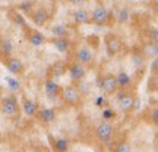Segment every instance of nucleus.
<instances>
[{"label":"nucleus","instance_id":"f257e3e1","mask_svg":"<svg viewBox=\"0 0 158 152\" xmlns=\"http://www.w3.org/2000/svg\"><path fill=\"white\" fill-rule=\"evenodd\" d=\"M95 137L101 143H109L111 139H113V134H114V125L111 122H99L97 127H95Z\"/></svg>","mask_w":158,"mask_h":152},{"label":"nucleus","instance_id":"f03ea898","mask_svg":"<svg viewBox=\"0 0 158 152\" xmlns=\"http://www.w3.org/2000/svg\"><path fill=\"white\" fill-rule=\"evenodd\" d=\"M60 98L63 101V104L69 105V107H75L81 101V94H80V91L75 86H65L62 89Z\"/></svg>","mask_w":158,"mask_h":152},{"label":"nucleus","instance_id":"7ed1b4c3","mask_svg":"<svg viewBox=\"0 0 158 152\" xmlns=\"http://www.w3.org/2000/svg\"><path fill=\"white\" fill-rule=\"evenodd\" d=\"M0 108H2V115H3V116L12 117L21 110V105L18 104V101H17L15 96H11V95H9V96H3V98H2Z\"/></svg>","mask_w":158,"mask_h":152},{"label":"nucleus","instance_id":"20e7f679","mask_svg":"<svg viewBox=\"0 0 158 152\" xmlns=\"http://www.w3.org/2000/svg\"><path fill=\"white\" fill-rule=\"evenodd\" d=\"M118 107L123 113L133 112L134 107H135V95H134V92L119 91V94H118Z\"/></svg>","mask_w":158,"mask_h":152},{"label":"nucleus","instance_id":"39448f33","mask_svg":"<svg viewBox=\"0 0 158 152\" xmlns=\"http://www.w3.org/2000/svg\"><path fill=\"white\" fill-rule=\"evenodd\" d=\"M74 57H75V62H78V63H81L85 66H89L95 60V53L89 45H81V47H78L75 50Z\"/></svg>","mask_w":158,"mask_h":152},{"label":"nucleus","instance_id":"423d86ee","mask_svg":"<svg viewBox=\"0 0 158 152\" xmlns=\"http://www.w3.org/2000/svg\"><path fill=\"white\" fill-rule=\"evenodd\" d=\"M99 87L106 95H113L119 91V84L118 78L114 74H106L104 77H101L99 80Z\"/></svg>","mask_w":158,"mask_h":152},{"label":"nucleus","instance_id":"0eeeda50","mask_svg":"<svg viewBox=\"0 0 158 152\" xmlns=\"http://www.w3.org/2000/svg\"><path fill=\"white\" fill-rule=\"evenodd\" d=\"M106 50L109 56H116L123 50V42L119 36L107 35L106 36Z\"/></svg>","mask_w":158,"mask_h":152},{"label":"nucleus","instance_id":"6e6552de","mask_svg":"<svg viewBox=\"0 0 158 152\" xmlns=\"http://www.w3.org/2000/svg\"><path fill=\"white\" fill-rule=\"evenodd\" d=\"M68 75H69V78L75 83H80L83 82V78L86 77V66L85 65H81V63H78V62H73V63H69L68 65Z\"/></svg>","mask_w":158,"mask_h":152},{"label":"nucleus","instance_id":"1a4fd4ad","mask_svg":"<svg viewBox=\"0 0 158 152\" xmlns=\"http://www.w3.org/2000/svg\"><path fill=\"white\" fill-rule=\"evenodd\" d=\"M110 20V12L107 11L106 6L98 5L95 6V9L92 11V23L97 26H106Z\"/></svg>","mask_w":158,"mask_h":152},{"label":"nucleus","instance_id":"9d476101","mask_svg":"<svg viewBox=\"0 0 158 152\" xmlns=\"http://www.w3.org/2000/svg\"><path fill=\"white\" fill-rule=\"evenodd\" d=\"M38 119H39L41 124L50 125V124L56 122L57 112H56L53 107H41V108H39V113H38Z\"/></svg>","mask_w":158,"mask_h":152},{"label":"nucleus","instance_id":"9b49d317","mask_svg":"<svg viewBox=\"0 0 158 152\" xmlns=\"http://www.w3.org/2000/svg\"><path fill=\"white\" fill-rule=\"evenodd\" d=\"M5 65H6V70L9 71L12 75H20V74L24 72V65H23L21 59H18V57L5 59Z\"/></svg>","mask_w":158,"mask_h":152},{"label":"nucleus","instance_id":"f8f14e48","mask_svg":"<svg viewBox=\"0 0 158 152\" xmlns=\"http://www.w3.org/2000/svg\"><path fill=\"white\" fill-rule=\"evenodd\" d=\"M62 89H63V87H60L57 83L54 82V78H45V82H44V92H45L47 96H50L51 99L60 96Z\"/></svg>","mask_w":158,"mask_h":152},{"label":"nucleus","instance_id":"ddd939ff","mask_svg":"<svg viewBox=\"0 0 158 152\" xmlns=\"http://www.w3.org/2000/svg\"><path fill=\"white\" fill-rule=\"evenodd\" d=\"M39 108H41V107L36 104V101L29 99V98H24L23 103H21V110H23V113H24L26 116H29V117L38 116Z\"/></svg>","mask_w":158,"mask_h":152},{"label":"nucleus","instance_id":"4468645a","mask_svg":"<svg viewBox=\"0 0 158 152\" xmlns=\"http://www.w3.org/2000/svg\"><path fill=\"white\" fill-rule=\"evenodd\" d=\"M116 78H118V84H119V91H130L133 87V78L131 75L127 72V71H119L116 74Z\"/></svg>","mask_w":158,"mask_h":152},{"label":"nucleus","instance_id":"2eb2a0df","mask_svg":"<svg viewBox=\"0 0 158 152\" xmlns=\"http://www.w3.org/2000/svg\"><path fill=\"white\" fill-rule=\"evenodd\" d=\"M73 18L77 24H87L92 21V14L89 11H86L85 8H77L73 12Z\"/></svg>","mask_w":158,"mask_h":152},{"label":"nucleus","instance_id":"dca6fc26","mask_svg":"<svg viewBox=\"0 0 158 152\" xmlns=\"http://www.w3.org/2000/svg\"><path fill=\"white\" fill-rule=\"evenodd\" d=\"M32 20L38 26H45L50 20V14L44 8H38L35 11H32Z\"/></svg>","mask_w":158,"mask_h":152},{"label":"nucleus","instance_id":"f3484780","mask_svg":"<svg viewBox=\"0 0 158 152\" xmlns=\"http://www.w3.org/2000/svg\"><path fill=\"white\" fill-rule=\"evenodd\" d=\"M27 42L32 47H41L47 42V38H45L44 33H41L38 30H30V33L27 35Z\"/></svg>","mask_w":158,"mask_h":152},{"label":"nucleus","instance_id":"a211bd4d","mask_svg":"<svg viewBox=\"0 0 158 152\" xmlns=\"http://www.w3.org/2000/svg\"><path fill=\"white\" fill-rule=\"evenodd\" d=\"M53 45L59 53H68L69 48H71V41L68 38H54Z\"/></svg>","mask_w":158,"mask_h":152},{"label":"nucleus","instance_id":"6ab92c4d","mask_svg":"<svg viewBox=\"0 0 158 152\" xmlns=\"http://www.w3.org/2000/svg\"><path fill=\"white\" fill-rule=\"evenodd\" d=\"M69 143L71 141L66 137H57L53 140V149H54V152H68Z\"/></svg>","mask_w":158,"mask_h":152},{"label":"nucleus","instance_id":"aec40b11","mask_svg":"<svg viewBox=\"0 0 158 152\" xmlns=\"http://www.w3.org/2000/svg\"><path fill=\"white\" fill-rule=\"evenodd\" d=\"M12 51H14L12 42H11L9 39H2V42H0V53H2V56L5 59L11 57Z\"/></svg>","mask_w":158,"mask_h":152},{"label":"nucleus","instance_id":"412c9836","mask_svg":"<svg viewBox=\"0 0 158 152\" xmlns=\"http://www.w3.org/2000/svg\"><path fill=\"white\" fill-rule=\"evenodd\" d=\"M51 33L54 35V38H68V27L65 24H54L51 26Z\"/></svg>","mask_w":158,"mask_h":152},{"label":"nucleus","instance_id":"4be33fe9","mask_svg":"<svg viewBox=\"0 0 158 152\" xmlns=\"http://www.w3.org/2000/svg\"><path fill=\"white\" fill-rule=\"evenodd\" d=\"M5 83H6V87L11 91V92H18L21 89V83L18 78H15L12 75H8L5 77Z\"/></svg>","mask_w":158,"mask_h":152},{"label":"nucleus","instance_id":"5701e85b","mask_svg":"<svg viewBox=\"0 0 158 152\" xmlns=\"http://www.w3.org/2000/svg\"><path fill=\"white\" fill-rule=\"evenodd\" d=\"M143 53H145L146 57H157L158 56V44L148 42L145 47H143Z\"/></svg>","mask_w":158,"mask_h":152},{"label":"nucleus","instance_id":"b1692460","mask_svg":"<svg viewBox=\"0 0 158 152\" xmlns=\"http://www.w3.org/2000/svg\"><path fill=\"white\" fill-rule=\"evenodd\" d=\"M113 152H131V145L128 141H118L114 143V148H113Z\"/></svg>","mask_w":158,"mask_h":152},{"label":"nucleus","instance_id":"393cba45","mask_svg":"<svg viewBox=\"0 0 158 152\" xmlns=\"http://www.w3.org/2000/svg\"><path fill=\"white\" fill-rule=\"evenodd\" d=\"M101 117H102V120L110 122V120H113V119L116 117V113H114V110H111L110 107H106V108L101 110Z\"/></svg>","mask_w":158,"mask_h":152},{"label":"nucleus","instance_id":"a878e982","mask_svg":"<svg viewBox=\"0 0 158 152\" xmlns=\"http://www.w3.org/2000/svg\"><path fill=\"white\" fill-rule=\"evenodd\" d=\"M128 18H130V11H128V8H121L119 12H118V23H127L128 21Z\"/></svg>","mask_w":158,"mask_h":152},{"label":"nucleus","instance_id":"bb28decb","mask_svg":"<svg viewBox=\"0 0 158 152\" xmlns=\"http://www.w3.org/2000/svg\"><path fill=\"white\" fill-rule=\"evenodd\" d=\"M149 122L152 125L158 127V107H152L149 110Z\"/></svg>","mask_w":158,"mask_h":152},{"label":"nucleus","instance_id":"cd10ccee","mask_svg":"<svg viewBox=\"0 0 158 152\" xmlns=\"http://www.w3.org/2000/svg\"><path fill=\"white\" fill-rule=\"evenodd\" d=\"M95 105H97V107H99V108L102 110V108L109 107V101H107V98H106V96L99 95V96H97V98H95Z\"/></svg>","mask_w":158,"mask_h":152},{"label":"nucleus","instance_id":"c85d7f7f","mask_svg":"<svg viewBox=\"0 0 158 152\" xmlns=\"http://www.w3.org/2000/svg\"><path fill=\"white\" fill-rule=\"evenodd\" d=\"M148 42L158 44V29H151L148 32Z\"/></svg>","mask_w":158,"mask_h":152},{"label":"nucleus","instance_id":"c756f323","mask_svg":"<svg viewBox=\"0 0 158 152\" xmlns=\"http://www.w3.org/2000/svg\"><path fill=\"white\" fill-rule=\"evenodd\" d=\"M86 0H69V3L71 5H75V6H80V5H83Z\"/></svg>","mask_w":158,"mask_h":152},{"label":"nucleus","instance_id":"7c9ffc66","mask_svg":"<svg viewBox=\"0 0 158 152\" xmlns=\"http://www.w3.org/2000/svg\"><path fill=\"white\" fill-rule=\"evenodd\" d=\"M152 11L155 12V15H158V0H155V2L152 3Z\"/></svg>","mask_w":158,"mask_h":152},{"label":"nucleus","instance_id":"2f4dec72","mask_svg":"<svg viewBox=\"0 0 158 152\" xmlns=\"http://www.w3.org/2000/svg\"><path fill=\"white\" fill-rule=\"evenodd\" d=\"M30 152H42V151H38V149H35V151H30Z\"/></svg>","mask_w":158,"mask_h":152}]
</instances>
